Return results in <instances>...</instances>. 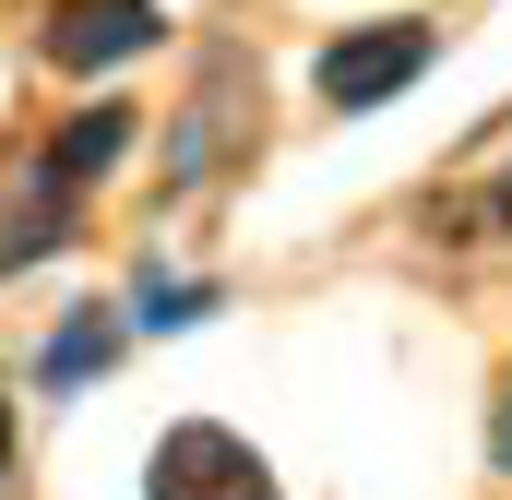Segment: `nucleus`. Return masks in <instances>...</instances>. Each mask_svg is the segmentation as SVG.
<instances>
[{"label":"nucleus","mask_w":512,"mask_h":500,"mask_svg":"<svg viewBox=\"0 0 512 500\" xmlns=\"http://www.w3.org/2000/svg\"><path fill=\"white\" fill-rule=\"evenodd\" d=\"M143 500H286L274 465L251 453V429L227 417H167L155 453H143Z\"/></svg>","instance_id":"obj_1"},{"label":"nucleus","mask_w":512,"mask_h":500,"mask_svg":"<svg viewBox=\"0 0 512 500\" xmlns=\"http://www.w3.org/2000/svg\"><path fill=\"white\" fill-rule=\"evenodd\" d=\"M441 60V24H417V12H393V24H346L322 60H310V84H322V108H346V120H370L393 108L417 72Z\"/></svg>","instance_id":"obj_2"},{"label":"nucleus","mask_w":512,"mask_h":500,"mask_svg":"<svg viewBox=\"0 0 512 500\" xmlns=\"http://www.w3.org/2000/svg\"><path fill=\"white\" fill-rule=\"evenodd\" d=\"M239 131H251V48H215L203 84H191V108H179V131H167V155H155V179L167 191H203L239 155Z\"/></svg>","instance_id":"obj_3"},{"label":"nucleus","mask_w":512,"mask_h":500,"mask_svg":"<svg viewBox=\"0 0 512 500\" xmlns=\"http://www.w3.org/2000/svg\"><path fill=\"white\" fill-rule=\"evenodd\" d=\"M155 36H167L155 0H48V60H60V72H120Z\"/></svg>","instance_id":"obj_4"},{"label":"nucleus","mask_w":512,"mask_h":500,"mask_svg":"<svg viewBox=\"0 0 512 500\" xmlns=\"http://www.w3.org/2000/svg\"><path fill=\"white\" fill-rule=\"evenodd\" d=\"M131 155V108H72V131H48V155H36V191H84V179H108Z\"/></svg>","instance_id":"obj_5"},{"label":"nucleus","mask_w":512,"mask_h":500,"mask_svg":"<svg viewBox=\"0 0 512 500\" xmlns=\"http://www.w3.org/2000/svg\"><path fill=\"white\" fill-rule=\"evenodd\" d=\"M120 310H72L48 346H36V393H84V381H108V358H120Z\"/></svg>","instance_id":"obj_6"},{"label":"nucleus","mask_w":512,"mask_h":500,"mask_svg":"<svg viewBox=\"0 0 512 500\" xmlns=\"http://www.w3.org/2000/svg\"><path fill=\"white\" fill-rule=\"evenodd\" d=\"M60 239H72V191H12L0 203V274L36 262V250H60Z\"/></svg>","instance_id":"obj_7"},{"label":"nucleus","mask_w":512,"mask_h":500,"mask_svg":"<svg viewBox=\"0 0 512 500\" xmlns=\"http://www.w3.org/2000/svg\"><path fill=\"white\" fill-rule=\"evenodd\" d=\"M203 310H215V286H191V274H143V286L120 298V322H131V334H191Z\"/></svg>","instance_id":"obj_8"},{"label":"nucleus","mask_w":512,"mask_h":500,"mask_svg":"<svg viewBox=\"0 0 512 500\" xmlns=\"http://www.w3.org/2000/svg\"><path fill=\"white\" fill-rule=\"evenodd\" d=\"M489 465L512 477V370H501V405H489Z\"/></svg>","instance_id":"obj_9"},{"label":"nucleus","mask_w":512,"mask_h":500,"mask_svg":"<svg viewBox=\"0 0 512 500\" xmlns=\"http://www.w3.org/2000/svg\"><path fill=\"white\" fill-rule=\"evenodd\" d=\"M0 489H12V405H0Z\"/></svg>","instance_id":"obj_10"},{"label":"nucleus","mask_w":512,"mask_h":500,"mask_svg":"<svg viewBox=\"0 0 512 500\" xmlns=\"http://www.w3.org/2000/svg\"><path fill=\"white\" fill-rule=\"evenodd\" d=\"M501 227H512V179H501Z\"/></svg>","instance_id":"obj_11"}]
</instances>
